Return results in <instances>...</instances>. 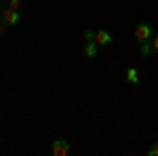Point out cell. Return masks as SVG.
<instances>
[{"label":"cell","instance_id":"6da1fadb","mask_svg":"<svg viewBox=\"0 0 158 156\" xmlns=\"http://www.w3.org/2000/svg\"><path fill=\"white\" fill-rule=\"evenodd\" d=\"M51 152H53L55 156H68V154H70V141L63 139V137L55 139V141H53V148H51Z\"/></svg>","mask_w":158,"mask_h":156},{"label":"cell","instance_id":"7a4b0ae2","mask_svg":"<svg viewBox=\"0 0 158 156\" xmlns=\"http://www.w3.org/2000/svg\"><path fill=\"white\" fill-rule=\"evenodd\" d=\"M2 21L6 25H17L21 21V13L17 11V9H4L2 11Z\"/></svg>","mask_w":158,"mask_h":156},{"label":"cell","instance_id":"3957f363","mask_svg":"<svg viewBox=\"0 0 158 156\" xmlns=\"http://www.w3.org/2000/svg\"><path fill=\"white\" fill-rule=\"evenodd\" d=\"M135 38H137L139 42L150 40V38H152V27H150V23H139V25H137V30H135Z\"/></svg>","mask_w":158,"mask_h":156},{"label":"cell","instance_id":"277c9868","mask_svg":"<svg viewBox=\"0 0 158 156\" xmlns=\"http://www.w3.org/2000/svg\"><path fill=\"white\" fill-rule=\"evenodd\" d=\"M95 42H97V47H108V44H112V34L108 30H97L95 32Z\"/></svg>","mask_w":158,"mask_h":156},{"label":"cell","instance_id":"5b68a950","mask_svg":"<svg viewBox=\"0 0 158 156\" xmlns=\"http://www.w3.org/2000/svg\"><path fill=\"white\" fill-rule=\"evenodd\" d=\"M82 53H85V57L93 59V57L97 55V42H95V40H86L85 47H82Z\"/></svg>","mask_w":158,"mask_h":156},{"label":"cell","instance_id":"8992f818","mask_svg":"<svg viewBox=\"0 0 158 156\" xmlns=\"http://www.w3.org/2000/svg\"><path fill=\"white\" fill-rule=\"evenodd\" d=\"M124 80L131 82V84L139 82V72H137V68H127V72H124Z\"/></svg>","mask_w":158,"mask_h":156},{"label":"cell","instance_id":"52a82bcc","mask_svg":"<svg viewBox=\"0 0 158 156\" xmlns=\"http://www.w3.org/2000/svg\"><path fill=\"white\" fill-rule=\"evenodd\" d=\"M139 51H141V55H143V57H152V53H154L152 42H150V40H146V42H139Z\"/></svg>","mask_w":158,"mask_h":156},{"label":"cell","instance_id":"ba28073f","mask_svg":"<svg viewBox=\"0 0 158 156\" xmlns=\"http://www.w3.org/2000/svg\"><path fill=\"white\" fill-rule=\"evenodd\" d=\"M19 6H21V0H9V9H17L19 11Z\"/></svg>","mask_w":158,"mask_h":156},{"label":"cell","instance_id":"9c48e42d","mask_svg":"<svg viewBox=\"0 0 158 156\" xmlns=\"http://www.w3.org/2000/svg\"><path fill=\"white\" fill-rule=\"evenodd\" d=\"M148 154H150V156H158V144H154V145H152V148L148 150Z\"/></svg>","mask_w":158,"mask_h":156},{"label":"cell","instance_id":"30bf717a","mask_svg":"<svg viewBox=\"0 0 158 156\" xmlns=\"http://www.w3.org/2000/svg\"><path fill=\"white\" fill-rule=\"evenodd\" d=\"M85 38H86V40H95V32H93V30H86Z\"/></svg>","mask_w":158,"mask_h":156},{"label":"cell","instance_id":"8fae6325","mask_svg":"<svg viewBox=\"0 0 158 156\" xmlns=\"http://www.w3.org/2000/svg\"><path fill=\"white\" fill-rule=\"evenodd\" d=\"M4 34H6V23H4V21H0V38L4 36Z\"/></svg>","mask_w":158,"mask_h":156},{"label":"cell","instance_id":"7c38bea8","mask_svg":"<svg viewBox=\"0 0 158 156\" xmlns=\"http://www.w3.org/2000/svg\"><path fill=\"white\" fill-rule=\"evenodd\" d=\"M152 48H154V53H158V36L152 38Z\"/></svg>","mask_w":158,"mask_h":156},{"label":"cell","instance_id":"4fadbf2b","mask_svg":"<svg viewBox=\"0 0 158 156\" xmlns=\"http://www.w3.org/2000/svg\"><path fill=\"white\" fill-rule=\"evenodd\" d=\"M0 21H2V6H0Z\"/></svg>","mask_w":158,"mask_h":156}]
</instances>
